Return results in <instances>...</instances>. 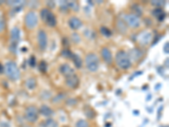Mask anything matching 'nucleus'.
<instances>
[{"mask_svg":"<svg viewBox=\"0 0 169 127\" xmlns=\"http://www.w3.org/2000/svg\"><path fill=\"white\" fill-rule=\"evenodd\" d=\"M4 72L7 77L12 81H17L21 77V71L17 64L13 61H9L4 65Z\"/></svg>","mask_w":169,"mask_h":127,"instance_id":"nucleus-1","label":"nucleus"},{"mask_svg":"<svg viewBox=\"0 0 169 127\" xmlns=\"http://www.w3.org/2000/svg\"><path fill=\"white\" fill-rule=\"evenodd\" d=\"M115 62L120 69L123 70H127L131 66V61L129 59V54L124 50H120L117 53L115 57Z\"/></svg>","mask_w":169,"mask_h":127,"instance_id":"nucleus-2","label":"nucleus"},{"mask_svg":"<svg viewBox=\"0 0 169 127\" xmlns=\"http://www.w3.org/2000/svg\"><path fill=\"white\" fill-rule=\"evenodd\" d=\"M85 65L92 72H96L99 69V59L95 54H89L85 57Z\"/></svg>","mask_w":169,"mask_h":127,"instance_id":"nucleus-3","label":"nucleus"},{"mask_svg":"<svg viewBox=\"0 0 169 127\" xmlns=\"http://www.w3.org/2000/svg\"><path fill=\"white\" fill-rule=\"evenodd\" d=\"M41 18L48 26H55L57 25V19L53 13H52L48 9H42L41 10Z\"/></svg>","mask_w":169,"mask_h":127,"instance_id":"nucleus-4","label":"nucleus"},{"mask_svg":"<svg viewBox=\"0 0 169 127\" xmlns=\"http://www.w3.org/2000/svg\"><path fill=\"white\" fill-rule=\"evenodd\" d=\"M39 117V109L34 105H31L26 108L25 118L28 122L34 123Z\"/></svg>","mask_w":169,"mask_h":127,"instance_id":"nucleus-5","label":"nucleus"},{"mask_svg":"<svg viewBox=\"0 0 169 127\" xmlns=\"http://www.w3.org/2000/svg\"><path fill=\"white\" fill-rule=\"evenodd\" d=\"M25 24L26 26L29 30H32L37 26L38 24V17L34 11H30L26 14L25 17Z\"/></svg>","mask_w":169,"mask_h":127,"instance_id":"nucleus-6","label":"nucleus"},{"mask_svg":"<svg viewBox=\"0 0 169 127\" xmlns=\"http://www.w3.org/2000/svg\"><path fill=\"white\" fill-rule=\"evenodd\" d=\"M124 23H126L127 25L131 27V28H137L138 26H140L141 21L138 16H136L134 14H127L124 16Z\"/></svg>","mask_w":169,"mask_h":127,"instance_id":"nucleus-7","label":"nucleus"},{"mask_svg":"<svg viewBox=\"0 0 169 127\" xmlns=\"http://www.w3.org/2000/svg\"><path fill=\"white\" fill-rule=\"evenodd\" d=\"M11 44L9 46V49L12 52L16 51V47L18 45V42L20 40V36H21V31L20 29L18 27H14L11 30Z\"/></svg>","mask_w":169,"mask_h":127,"instance_id":"nucleus-8","label":"nucleus"},{"mask_svg":"<svg viewBox=\"0 0 169 127\" xmlns=\"http://www.w3.org/2000/svg\"><path fill=\"white\" fill-rule=\"evenodd\" d=\"M37 40H38V45L41 50H45L48 46V36L44 31H39L37 35Z\"/></svg>","mask_w":169,"mask_h":127,"instance_id":"nucleus-9","label":"nucleus"},{"mask_svg":"<svg viewBox=\"0 0 169 127\" xmlns=\"http://www.w3.org/2000/svg\"><path fill=\"white\" fill-rule=\"evenodd\" d=\"M65 83L66 85L70 87V88H72V89H75L78 86H79V83H80V80L78 76L74 74L69 77H66V80H65Z\"/></svg>","mask_w":169,"mask_h":127,"instance_id":"nucleus-10","label":"nucleus"},{"mask_svg":"<svg viewBox=\"0 0 169 127\" xmlns=\"http://www.w3.org/2000/svg\"><path fill=\"white\" fill-rule=\"evenodd\" d=\"M59 71L62 73V75H63V76H65V78L69 77V76H70L72 75L75 74V70L71 67L70 64H68V63H63V64H62V65L60 66V68H59Z\"/></svg>","mask_w":169,"mask_h":127,"instance_id":"nucleus-11","label":"nucleus"},{"mask_svg":"<svg viewBox=\"0 0 169 127\" xmlns=\"http://www.w3.org/2000/svg\"><path fill=\"white\" fill-rule=\"evenodd\" d=\"M101 55L102 57L103 60L105 61L107 64H111L113 63V55L111 51L108 49L107 48H103L101 51Z\"/></svg>","mask_w":169,"mask_h":127,"instance_id":"nucleus-12","label":"nucleus"},{"mask_svg":"<svg viewBox=\"0 0 169 127\" xmlns=\"http://www.w3.org/2000/svg\"><path fill=\"white\" fill-rule=\"evenodd\" d=\"M143 56V53L141 49H133L132 50H130L129 52V59L130 61L131 60H134V61H137L141 59V57Z\"/></svg>","mask_w":169,"mask_h":127,"instance_id":"nucleus-13","label":"nucleus"},{"mask_svg":"<svg viewBox=\"0 0 169 127\" xmlns=\"http://www.w3.org/2000/svg\"><path fill=\"white\" fill-rule=\"evenodd\" d=\"M69 26L73 30H79L82 26V22L77 17H71L69 20Z\"/></svg>","mask_w":169,"mask_h":127,"instance_id":"nucleus-14","label":"nucleus"},{"mask_svg":"<svg viewBox=\"0 0 169 127\" xmlns=\"http://www.w3.org/2000/svg\"><path fill=\"white\" fill-rule=\"evenodd\" d=\"M140 42L142 45H147L148 43H150L151 40V34L150 32L145 31L140 36Z\"/></svg>","mask_w":169,"mask_h":127,"instance_id":"nucleus-15","label":"nucleus"},{"mask_svg":"<svg viewBox=\"0 0 169 127\" xmlns=\"http://www.w3.org/2000/svg\"><path fill=\"white\" fill-rule=\"evenodd\" d=\"M152 14H153V16L156 17L158 19V21H163L165 19V17H166V14L164 13V11L162 10V8H156V9H154L152 10Z\"/></svg>","mask_w":169,"mask_h":127,"instance_id":"nucleus-16","label":"nucleus"},{"mask_svg":"<svg viewBox=\"0 0 169 127\" xmlns=\"http://www.w3.org/2000/svg\"><path fill=\"white\" fill-rule=\"evenodd\" d=\"M39 113L42 114L45 117H50L51 115H53V109L47 105H42V107L39 108Z\"/></svg>","mask_w":169,"mask_h":127,"instance_id":"nucleus-17","label":"nucleus"},{"mask_svg":"<svg viewBox=\"0 0 169 127\" xmlns=\"http://www.w3.org/2000/svg\"><path fill=\"white\" fill-rule=\"evenodd\" d=\"M42 127H58V124L56 120H54L53 119H48L45 121L42 122Z\"/></svg>","mask_w":169,"mask_h":127,"instance_id":"nucleus-18","label":"nucleus"},{"mask_svg":"<svg viewBox=\"0 0 169 127\" xmlns=\"http://www.w3.org/2000/svg\"><path fill=\"white\" fill-rule=\"evenodd\" d=\"M71 59L74 61V63H75L76 68H78V69L81 68V66H82V60H81L80 57L77 55V54H73Z\"/></svg>","mask_w":169,"mask_h":127,"instance_id":"nucleus-19","label":"nucleus"},{"mask_svg":"<svg viewBox=\"0 0 169 127\" xmlns=\"http://www.w3.org/2000/svg\"><path fill=\"white\" fill-rule=\"evenodd\" d=\"M36 86V81L35 78H29L28 80L26 81V86L28 87L29 89H31V90L34 89Z\"/></svg>","mask_w":169,"mask_h":127,"instance_id":"nucleus-20","label":"nucleus"},{"mask_svg":"<svg viewBox=\"0 0 169 127\" xmlns=\"http://www.w3.org/2000/svg\"><path fill=\"white\" fill-rule=\"evenodd\" d=\"M100 31H101V33L104 36L110 37V36H112V31L107 28V27H106V26H102L101 29H100Z\"/></svg>","mask_w":169,"mask_h":127,"instance_id":"nucleus-21","label":"nucleus"},{"mask_svg":"<svg viewBox=\"0 0 169 127\" xmlns=\"http://www.w3.org/2000/svg\"><path fill=\"white\" fill-rule=\"evenodd\" d=\"M72 54H73V53L71 52L70 50L68 49H64L61 52V55L64 57V58H66V59H71Z\"/></svg>","mask_w":169,"mask_h":127,"instance_id":"nucleus-22","label":"nucleus"},{"mask_svg":"<svg viewBox=\"0 0 169 127\" xmlns=\"http://www.w3.org/2000/svg\"><path fill=\"white\" fill-rule=\"evenodd\" d=\"M68 3V6L71 9H73L74 11H78L79 10V4L75 1H71V2H67Z\"/></svg>","mask_w":169,"mask_h":127,"instance_id":"nucleus-23","label":"nucleus"},{"mask_svg":"<svg viewBox=\"0 0 169 127\" xmlns=\"http://www.w3.org/2000/svg\"><path fill=\"white\" fill-rule=\"evenodd\" d=\"M75 127H89V124L86 120H80L77 121Z\"/></svg>","mask_w":169,"mask_h":127,"instance_id":"nucleus-24","label":"nucleus"},{"mask_svg":"<svg viewBox=\"0 0 169 127\" xmlns=\"http://www.w3.org/2000/svg\"><path fill=\"white\" fill-rule=\"evenodd\" d=\"M84 113H85L86 116H87L89 119H93V118L95 117V115H96V113L94 112V110H93L92 108H90V109H86Z\"/></svg>","mask_w":169,"mask_h":127,"instance_id":"nucleus-25","label":"nucleus"},{"mask_svg":"<svg viewBox=\"0 0 169 127\" xmlns=\"http://www.w3.org/2000/svg\"><path fill=\"white\" fill-rule=\"evenodd\" d=\"M8 4L11 5V6H14L15 8L21 7V4H23L22 1H10V2H7Z\"/></svg>","mask_w":169,"mask_h":127,"instance_id":"nucleus-26","label":"nucleus"},{"mask_svg":"<svg viewBox=\"0 0 169 127\" xmlns=\"http://www.w3.org/2000/svg\"><path fill=\"white\" fill-rule=\"evenodd\" d=\"M165 1H157V0H155V1H152L151 2V4L154 5V6H156L157 8H161L162 6L165 5Z\"/></svg>","mask_w":169,"mask_h":127,"instance_id":"nucleus-27","label":"nucleus"},{"mask_svg":"<svg viewBox=\"0 0 169 127\" xmlns=\"http://www.w3.org/2000/svg\"><path fill=\"white\" fill-rule=\"evenodd\" d=\"M118 25H119V26H118V30L121 31V30H124V32H126L127 29H126V26H125V23L124 22V21H119L118 22Z\"/></svg>","mask_w":169,"mask_h":127,"instance_id":"nucleus-28","label":"nucleus"},{"mask_svg":"<svg viewBox=\"0 0 169 127\" xmlns=\"http://www.w3.org/2000/svg\"><path fill=\"white\" fill-rule=\"evenodd\" d=\"M71 39H72L73 42H75V43H79V42H80V40H81L80 36L77 33H73L72 36H71Z\"/></svg>","mask_w":169,"mask_h":127,"instance_id":"nucleus-29","label":"nucleus"},{"mask_svg":"<svg viewBox=\"0 0 169 127\" xmlns=\"http://www.w3.org/2000/svg\"><path fill=\"white\" fill-rule=\"evenodd\" d=\"M65 98V95L63 94V93H61V94H58V95H57L56 97L54 98L53 99V102L54 103H59L62 99H63Z\"/></svg>","mask_w":169,"mask_h":127,"instance_id":"nucleus-30","label":"nucleus"},{"mask_svg":"<svg viewBox=\"0 0 169 127\" xmlns=\"http://www.w3.org/2000/svg\"><path fill=\"white\" fill-rule=\"evenodd\" d=\"M39 70L42 71V72H46L47 71V63L45 61H41L39 63Z\"/></svg>","mask_w":169,"mask_h":127,"instance_id":"nucleus-31","label":"nucleus"},{"mask_svg":"<svg viewBox=\"0 0 169 127\" xmlns=\"http://www.w3.org/2000/svg\"><path fill=\"white\" fill-rule=\"evenodd\" d=\"M29 64H30V66H31V67H35L36 64V60L35 57H30V59H29Z\"/></svg>","mask_w":169,"mask_h":127,"instance_id":"nucleus-32","label":"nucleus"},{"mask_svg":"<svg viewBox=\"0 0 169 127\" xmlns=\"http://www.w3.org/2000/svg\"><path fill=\"white\" fill-rule=\"evenodd\" d=\"M66 103H67L68 105H75V104L77 103V100L74 98H70L69 99V100H67Z\"/></svg>","mask_w":169,"mask_h":127,"instance_id":"nucleus-33","label":"nucleus"},{"mask_svg":"<svg viewBox=\"0 0 169 127\" xmlns=\"http://www.w3.org/2000/svg\"><path fill=\"white\" fill-rule=\"evenodd\" d=\"M5 27V23H4V20H2L1 18H0V32L4 29Z\"/></svg>","mask_w":169,"mask_h":127,"instance_id":"nucleus-34","label":"nucleus"},{"mask_svg":"<svg viewBox=\"0 0 169 127\" xmlns=\"http://www.w3.org/2000/svg\"><path fill=\"white\" fill-rule=\"evenodd\" d=\"M168 48H169V42H167L166 43H165V45H164V52H165L167 54H168V53H169Z\"/></svg>","mask_w":169,"mask_h":127,"instance_id":"nucleus-35","label":"nucleus"},{"mask_svg":"<svg viewBox=\"0 0 169 127\" xmlns=\"http://www.w3.org/2000/svg\"><path fill=\"white\" fill-rule=\"evenodd\" d=\"M48 6H50V7L52 6V9H53V8L55 7V3L53 2V1H52V2H48Z\"/></svg>","mask_w":169,"mask_h":127,"instance_id":"nucleus-36","label":"nucleus"},{"mask_svg":"<svg viewBox=\"0 0 169 127\" xmlns=\"http://www.w3.org/2000/svg\"><path fill=\"white\" fill-rule=\"evenodd\" d=\"M4 71V67L0 63V73H3Z\"/></svg>","mask_w":169,"mask_h":127,"instance_id":"nucleus-37","label":"nucleus"},{"mask_svg":"<svg viewBox=\"0 0 169 127\" xmlns=\"http://www.w3.org/2000/svg\"><path fill=\"white\" fill-rule=\"evenodd\" d=\"M0 18H1V14H0Z\"/></svg>","mask_w":169,"mask_h":127,"instance_id":"nucleus-38","label":"nucleus"},{"mask_svg":"<svg viewBox=\"0 0 169 127\" xmlns=\"http://www.w3.org/2000/svg\"><path fill=\"white\" fill-rule=\"evenodd\" d=\"M0 3H1V2H0Z\"/></svg>","mask_w":169,"mask_h":127,"instance_id":"nucleus-39","label":"nucleus"}]
</instances>
